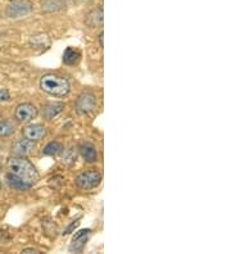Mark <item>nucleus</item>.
Returning <instances> with one entry per match:
<instances>
[{"label": "nucleus", "instance_id": "obj_8", "mask_svg": "<svg viewBox=\"0 0 231 254\" xmlns=\"http://www.w3.org/2000/svg\"><path fill=\"white\" fill-rule=\"evenodd\" d=\"M35 148H36V147H35V141L28 140V139L24 138L23 140L17 141V143L13 145L12 150H13V153L17 155V157H27V155L34 153Z\"/></svg>", "mask_w": 231, "mask_h": 254}, {"label": "nucleus", "instance_id": "obj_20", "mask_svg": "<svg viewBox=\"0 0 231 254\" xmlns=\"http://www.w3.org/2000/svg\"><path fill=\"white\" fill-rule=\"evenodd\" d=\"M103 38H104V34L103 32H100V35H99V42H100V46H104V42H103Z\"/></svg>", "mask_w": 231, "mask_h": 254}, {"label": "nucleus", "instance_id": "obj_9", "mask_svg": "<svg viewBox=\"0 0 231 254\" xmlns=\"http://www.w3.org/2000/svg\"><path fill=\"white\" fill-rule=\"evenodd\" d=\"M90 233H92V230H89V229L77 231V233H75L73 239H72L71 245H69V252H75V253L76 252H81L82 249H84V247H85Z\"/></svg>", "mask_w": 231, "mask_h": 254}, {"label": "nucleus", "instance_id": "obj_10", "mask_svg": "<svg viewBox=\"0 0 231 254\" xmlns=\"http://www.w3.org/2000/svg\"><path fill=\"white\" fill-rule=\"evenodd\" d=\"M80 59H81V52L76 48L68 46L63 53V62L68 65L77 64L80 62Z\"/></svg>", "mask_w": 231, "mask_h": 254}, {"label": "nucleus", "instance_id": "obj_6", "mask_svg": "<svg viewBox=\"0 0 231 254\" xmlns=\"http://www.w3.org/2000/svg\"><path fill=\"white\" fill-rule=\"evenodd\" d=\"M38 108L31 103H22L16 108L14 116L20 122H30L38 116Z\"/></svg>", "mask_w": 231, "mask_h": 254}, {"label": "nucleus", "instance_id": "obj_2", "mask_svg": "<svg viewBox=\"0 0 231 254\" xmlns=\"http://www.w3.org/2000/svg\"><path fill=\"white\" fill-rule=\"evenodd\" d=\"M40 87L43 91L51 96L63 98L69 93V83L65 77L57 75H45L41 77Z\"/></svg>", "mask_w": 231, "mask_h": 254}, {"label": "nucleus", "instance_id": "obj_15", "mask_svg": "<svg viewBox=\"0 0 231 254\" xmlns=\"http://www.w3.org/2000/svg\"><path fill=\"white\" fill-rule=\"evenodd\" d=\"M30 44L36 46V48H46L50 45V40L46 35H36L30 39Z\"/></svg>", "mask_w": 231, "mask_h": 254}, {"label": "nucleus", "instance_id": "obj_13", "mask_svg": "<svg viewBox=\"0 0 231 254\" xmlns=\"http://www.w3.org/2000/svg\"><path fill=\"white\" fill-rule=\"evenodd\" d=\"M86 22H88L89 26H92V27L100 26V24L103 23V8L99 7L98 9H94V11L88 16Z\"/></svg>", "mask_w": 231, "mask_h": 254}, {"label": "nucleus", "instance_id": "obj_18", "mask_svg": "<svg viewBox=\"0 0 231 254\" xmlns=\"http://www.w3.org/2000/svg\"><path fill=\"white\" fill-rule=\"evenodd\" d=\"M10 99V94L8 89L0 87V102H8Z\"/></svg>", "mask_w": 231, "mask_h": 254}, {"label": "nucleus", "instance_id": "obj_3", "mask_svg": "<svg viewBox=\"0 0 231 254\" xmlns=\"http://www.w3.org/2000/svg\"><path fill=\"white\" fill-rule=\"evenodd\" d=\"M32 4L28 0H14L5 8V16L8 18H22L31 13Z\"/></svg>", "mask_w": 231, "mask_h": 254}, {"label": "nucleus", "instance_id": "obj_21", "mask_svg": "<svg viewBox=\"0 0 231 254\" xmlns=\"http://www.w3.org/2000/svg\"><path fill=\"white\" fill-rule=\"evenodd\" d=\"M0 190H1V181H0Z\"/></svg>", "mask_w": 231, "mask_h": 254}, {"label": "nucleus", "instance_id": "obj_12", "mask_svg": "<svg viewBox=\"0 0 231 254\" xmlns=\"http://www.w3.org/2000/svg\"><path fill=\"white\" fill-rule=\"evenodd\" d=\"M62 109H63V104L62 103L46 104L45 106H43V114L48 120H51V118H54V117H57L58 114L61 113Z\"/></svg>", "mask_w": 231, "mask_h": 254}, {"label": "nucleus", "instance_id": "obj_4", "mask_svg": "<svg viewBox=\"0 0 231 254\" xmlns=\"http://www.w3.org/2000/svg\"><path fill=\"white\" fill-rule=\"evenodd\" d=\"M102 181V175L95 169H89V171L82 172L76 179V185L82 190L94 189Z\"/></svg>", "mask_w": 231, "mask_h": 254}, {"label": "nucleus", "instance_id": "obj_5", "mask_svg": "<svg viewBox=\"0 0 231 254\" xmlns=\"http://www.w3.org/2000/svg\"><path fill=\"white\" fill-rule=\"evenodd\" d=\"M96 98L92 93H84L76 100V110L80 114H88L95 109Z\"/></svg>", "mask_w": 231, "mask_h": 254}, {"label": "nucleus", "instance_id": "obj_16", "mask_svg": "<svg viewBox=\"0 0 231 254\" xmlns=\"http://www.w3.org/2000/svg\"><path fill=\"white\" fill-rule=\"evenodd\" d=\"M16 126L9 121H0V138H7L14 134Z\"/></svg>", "mask_w": 231, "mask_h": 254}, {"label": "nucleus", "instance_id": "obj_14", "mask_svg": "<svg viewBox=\"0 0 231 254\" xmlns=\"http://www.w3.org/2000/svg\"><path fill=\"white\" fill-rule=\"evenodd\" d=\"M7 181H8V184H9L10 188H13V189H16V190L31 189L30 185H27V184H26L24 181H22L20 177L12 175V173H8L7 175Z\"/></svg>", "mask_w": 231, "mask_h": 254}, {"label": "nucleus", "instance_id": "obj_17", "mask_svg": "<svg viewBox=\"0 0 231 254\" xmlns=\"http://www.w3.org/2000/svg\"><path fill=\"white\" fill-rule=\"evenodd\" d=\"M63 150V145L61 143H58V141H53V143H49L46 147L44 148L43 153L45 155H57L59 153H62Z\"/></svg>", "mask_w": 231, "mask_h": 254}, {"label": "nucleus", "instance_id": "obj_11", "mask_svg": "<svg viewBox=\"0 0 231 254\" xmlns=\"http://www.w3.org/2000/svg\"><path fill=\"white\" fill-rule=\"evenodd\" d=\"M80 151H81L82 158L85 159L88 163H94V162L98 161V151H96V148L94 145L89 144V143L81 145Z\"/></svg>", "mask_w": 231, "mask_h": 254}, {"label": "nucleus", "instance_id": "obj_1", "mask_svg": "<svg viewBox=\"0 0 231 254\" xmlns=\"http://www.w3.org/2000/svg\"><path fill=\"white\" fill-rule=\"evenodd\" d=\"M8 169H9V173L20 177L31 188L39 181V173L30 161H27L23 157H14V158L9 159Z\"/></svg>", "mask_w": 231, "mask_h": 254}, {"label": "nucleus", "instance_id": "obj_19", "mask_svg": "<svg viewBox=\"0 0 231 254\" xmlns=\"http://www.w3.org/2000/svg\"><path fill=\"white\" fill-rule=\"evenodd\" d=\"M22 253H39V251H36V249H32V248H28V249H23Z\"/></svg>", "mask_w": 231, "mask_h": 254}, {"label": "nucleus", "instance_id": "obj_7", "mask_svg": "<svg viewBox=\"0 0 231 254\" xmlns=\"http://www.w3.org/2000/svg\"><path fill=\"white\" fill-rule=\"evenodd\" d=\"M46 135V127L44 125L35 124V125H28L23 128V136L28 140L32 141H39L43 138H45Z\"/></svg>", "mask_w": 231, "mask_h": 254}]
</instances>
